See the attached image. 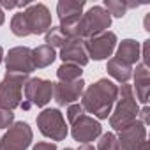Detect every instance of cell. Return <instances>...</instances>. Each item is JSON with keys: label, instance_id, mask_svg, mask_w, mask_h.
Returning <instances> with one entry per match:
<instances>
[{"label": "cell", "instance_id": "1", "mask_svg": "<svg viewBox=\"0 0 150 150\" xmlns=\"http://www.w3.org/2000/svg\"><path fill=\"white\" fill-rule=\"evenodd\" d=\"M117 97H118V87L111 80L101 78L83 90L81 106L85 111H88L94 117L103 120V118H108L111 115V110L117 103Z\"/></svg>", "mask_w": 150, "mask_h": 150}, {"label": "cell", "instance_id": "2", "mask_svg": "<svg viewBox=\"0 0 150 150\" xmlns=\"http://www.w3.org/2000/svg\"><path fill=\"white\" fill-rule=\"evenodd\" d=\"M138 115H139V106H138V101L134 97L132 87L127 83H122V87L118 88L115 111L110 115V125L115 131H122L124 127L136 122Z\"/></svg>", "mask_w": 150, "mask_h": 150}, {"label": "cell", "instance_id": "3", "mask_svg": "<svg viewBox=\"0 0 150 150\" xmlns=\"http://www.w3.org/2000/svg\"><path fill=\"white\" fill-rule=\"evenodd\" d=\"M25 97L20 108L28 111L32 108H44L53 97V81L44 78H28L23 87Z\"/></svg>", "mask_w": 150, "mask_h": 150}, {"label": "cell", "instance_id": "4", "mask_svg": "<svg viewBox=\"0 0 150 150\" xmlns=\"http://www.w3.org/2000/svg\"><path fill=\"white\" fill-rule=\"evenodd\" d=\"M27 74H16V72H6V76L0 81V108L4 110H16L21 104V92L27 83Z\"/></svg>", "mask_w": 150, "mask_h": 150}, {"label": "cell", "instance_id": "5", "mask_svg": "<svg viewBox=\"0 0 150 150\" xmlns=\"http://www.w3.org/2000/svg\"><path fill=\"white\" fill-rule=\"evenodd\" d=\"M37 127L41 131L42 136L46 138H51V141H62L65 139L67 136V124H65V118L62 115V111L58 108H48V110H42L37 118Z\"/></svg>", "mask_w": 150, "mask_h": 150}, {"label": "cell", "instance_id": "6", "mask_svg": "<svg viewBox=\"0 0 150 150\" xmlns=\"http://www.w3.org/2000/svg\"><path fill=\"white\" fill-rule=\"evenodd\" d=\"M111 25V16L103 6H94L80 18V34L81 39L94 37L101 32H106Z\"/></svg>", "mask_w": 150, "mask_h": 150}, {"label": "cell", "instance_id": "7", "mask_svg": "<svg viewBox=\"0 0 150 150\" xmlns=\"http://www.w3.org/2000/svg\"><path fill=\"white\" fill-rule=\"evenodd\" d=\"M32 127L27 122H14L0 138V150H27L32 145Z\"/></svg>", "mask_w": 150, "mask_h": 150}, {"label": "cell", "instance_id": "8", "mask_svg": "<svg viewBox=\"0 0 150 150\" xmlns=\"http://www.w3.org/2000/svg\"><path fill=\"white\" fill-rule=\"evenodd\" d=\"M21 13L30 35H42L51 28V14L44 4H30Z\"/></svg>", "mask_w": 150, "mask_h": 150}, {"label": "cell", "instance_id": "9", "mask_svg": "<svg viewBox=\"0 0 150 150\" xmlns=\"http://www.w3.org/2000/svg\"><path fill=\"white\" fill-rule=\"evenodd\" d=\"M83 44H85L88 58L104 60V58L111 57V53L117 48V34L106 30V32H101V34H97L94 37L83 39Z\"/></svg>", "mask_w": 150, "mask_h": 150}, {"label": "cell", "instance_id": "10", "mask_svg": "<svg viewBox=\"0 0 150 150\" xmlns=\"http://www.w3.org/2000/svg\"><path fill=\"white\" fill-rule=\"evenodd\" d=\"M6 58V69L7 72H16V74H28L35 69L34 58H32V48L28 46H16L7 51Z\"/></svg>", "mask_w": 150, "mask_h": 150}, {"label": "cell", "instance_id": "11", "mask_svg": "<svg viewBox=\"0 0 150 150\" xmlns=\"http://www.w3.org/2000/svg\"><path fill=\"white\" fill-rule=\"evenodd\" d=\"M72 127H71V134H72V138L76 139L78 143H90V141H96L99 136H101V132H103V127H101V124L94 118V117H90V115H81L78 120H74L72 124H71Z\"/></svg>", "mask_w": 150, "mask_h": 150}, {"label": "cell", "instance_id": "12", "mask_svg": "<svg viewBox=\"0 0 150 150\" xmlns=\"http://www.w3.org/2000/svg\"><path fill=\"white\" fill-rule=\"evenodd\" d=\"M83 90H85L83 78L76 81H69V83L57 81L53 83V99L58 106H69V104H74L78 99H81Z\"/></svg>", "mask_w": 150, "mask_h": 150}, {"label": "cell", "instance_id": "13", "mask_svg": "<svg viewBox=\"0 0 150 150\" xmlns=\"http://www.w3.org/2000/svg\"><path fill=\"white\" fill-rule=\"evenodd\" d=\"M143 141H146V127L139 118L131 125L124 127L122 131H118L117 136L118 150H138Z\"/></svg>", "mask_w": 150, "mask_h": 150}, {"label": "cell", "instance_id": "14", "mask_svg": "<svg viewBox=\"0 0 150 150\" xmlns=\"http://www.w3.org/2000/svg\"><path fill=\"white\" fill-rule=\"evenodd\" d=\"M60 58L64 64H74L80 67H85L90 62L85 44H83V39H69L60 48Z\"/></svg>", "mask_w": 150, "mask_h": 150}, {"label": "cell", "instance_id": "15", "mask_svg": "<svg viewBox=\"0 0 150 150\" xmlns=\"http://www.w3.org/2000/svg\"><path fill=\"white\" fill-rule=\"evenodd\" d=\"M85 0H60L57 4V14L60 20V25H69L78 21L83 14Z\"/></svg>", "mask_w": 150, "mask_h": 150}, {"label": "cell", "instance_id": "16", "mask_svg": "<svg viewBox=\"0 0 150 150\" xmlns=\"http://www.w3.org/2000/svg\"><path fill=\"white\" fill-rule=\"evenodd\" d=\"M134 76V87H136V99L143 104L148 103V88H150V72L148 67H145L141 62L136 64V69H132Z\"/></svg>", "mask_w": 150, "mask_h": 150}, {"label": "cell", "instance_id": "17", "mask_svg": "<svg viewBox=\"0 0 150 150\" xmlns=\"http://www.w3.org/2000/svg\"><path fill=\"white\" fill-rule=\"evenodd\" d=\"M141 57V48H139V42L134 41V39H124L120 44H118V50H117V58L129 64V65H134L138 64Z\"/></svg>", "mask_w": 150, "mask_h": 150}, {"label": "cell", "instance_id": "18", "mask_svg": "<svg viewBox=\"0 0 150 150\" xmlns=\"http://www.w3.org/2000/svg\"><path fill=\"white\" fill-rule=\"evenodd\" d=\"M108 74L111 78H115L118 83H127L131 78H132V65L118 60L117 57L110 58L108 60V67H106Z\"/></svg>", "mask_w": 150, "mask_h": 150}, {"label": "cell", "instance_id": "19", "mask_svg": "<svg viewBox=\"0 0 150 150\" xmlns=\"http://www.w3.org/2000/svg\"><path fill=\"white\" fill-rule=\"evenodd\" d=\"M32 58H34V65L35 69H44L48 65H51L57 58V53L51 46L48 44H41L37 48L32 50Z\"/></svg>", "mask_w": 150, "mask_h": 150}, {"label": "cell", "instance_id": "20", "mask_svg": "<svg viewBox=\"0 0 150 150\" xmlns=\"http://www.w3.org/2000/svg\"><path fill=\"white\" fill-rule=\"evenodd\" d=\"M103 7L108 11L110 16L124 18L127 14V9H136V7H139V4H136V2H124V0H104Z\"/></svg>", "mask_w": 150, "mask_h": 150}, {"label": "cell", "instance_id": "21", "mask_svg": "<svg viewBox=\"0 0 150 150\" xmlns=\"http://www.w3.org/2000/svg\"><path fill=\"white\" fill-rule=\"evenodd\" d=\"M81 74H83L81 67L80 65H74V64H62L57 69V78H58V81H64V83L80 80Z\"/></svg>", "mask_w": 150, "mask_h": 150}, {"label": "cell", "instance_id": "22", "mask_svg": "<svg viewBox=\"0 0 150 150\" xmlns=\"http://www.w3.org/2000/svg\"><path fill=\"white\" fill-rule=\"evenodd\" d=\"M44 35H46V44H48V46H51L53 50H55V48H62V46L69 41V39L60 32V28H58V27H51Z\"/></svg>", "mask_w": 150, "mask_h": 150}, {"label": "cell", "instance_id": "23", "mask_svg": "<svg viewBox=\"0 0 150 150\" xmlns=\"http://www.w3.org/2000/svg\"><path fill=\"white\" fill-rule=\"evenodd\" d=\"M11 32L18 37H27L30 35L28 30H27V25H25V20H23V13H16L11 20Z\"/></svg>", "mask_w": 150, "mask_h": 150}, {"label": "cell", "instance_id": "24", "mask_svg": "<svg viewBox=\"0 0 150 150\" xmlns=\"http://www.w3.org/2000/svg\"><path fill=\"white\" fill-rule=\"evenodd\" d=\"M96 150H118L117 134L115 132H104V134H101V139H99Z\"/></svg>", "mask_w": 150, "mask_h": 150}, {"label": "cell", "instance_id": "25", "mask_svg": "<svg viewBox=\"0 0 150 150\" xmlns=\"http://www.w3.org/2000/svg\"><path fill=\"white\" fill-rule=\"evenodd\" d=\"M14 124V113L11 110L0 108V129H9Z\"/></svg>", "mask_w": 150, "mask_h": 150}, {"label": "cell", "instance_id": "26", "mask_svg": "<svg viewBox=\"0 0 150 150\" xmlns=\"http://www.w3.org/2000/svg\"><path fill=\"white\" fill-rule=\"evenodd\" d=\"M83 113H85V110H83V106L78 104V103H74V104H69V106H67V120H69L71 124H72L74 120H78Z\"/></svg>", "mask_w": 150, "mask_h": 150}, {"label": "cell", "instance_id": "27", "mask_svg": "<svg viewBox=\"0 0 150 150\" xmlns=\"http://www.w3.org/2000/svg\"><path fill=\"white\" fill-rule=\"evenodd\" d=\"M148 50H150V41L146 39V41L143 42V53H141V57H139V58H143V62H141V64H143L145 67H148V64H150V57H148V53H150V51H148Z\"/></svg>", "mask_w": 150, "mask_h": 150}, {"label": "cell", "instance_id": "28", "mask_svg": "<svg viewBox=\"0 0 150 150\" xmlns=\"http://www.w3.org/2000/svg\"><path fill=\"white\" fill-rule=\"evenodd\" d=\"M32 150H57V143H50V141H39L37 145H34Z\"/></svg>", "mask_w": 150, "mask_h": 150}, {"label": "cell", "instance_id": "29", "mask_svg": "<svg viewBox=\"0 0 150 150\" xmlns=\"http://www.w3.org/2000/svg\"><path fill=\"white\" fill-rule=\"evenodd\" d=\"M148 113H150V108H148V106H145V108L139 111V115H138V117H141V122H143L145 125L148 124Z\"/></svg>", "mask_w": 150, "mask_h": 150}, {"label": "cell", "instance_id": "30", "mask_svg": "<svg viewBox=\"0 0 150 150\" xmlns=\"http://www.w3.org/2000/svg\"><path fill=\"white\" fill-rule=\"evenodd\" d=\"M78 150H96V148H94L90 143H83V145H80V146H78Z\"/></svg>", "mask_w": 150, "mask_h": 150}, {"label": "cell", "instance_id": "31", "mask_svg": "<svg viewBox=\"0 0 150 150\" xmlns=\"http://www.w3.org/2000/svg\"><path fill=\"white\" fill-rule=\"evenodd\" d=\"M4 21H6V14H4V11H2V7H0V27L4 25Z\"/></svg>", "mask_w": 150, "mask_h": 150}, {"label": "cell", "instance_id": "32", "mask_svg": "<svg viewBox=\"0 0 150 150\" xmlns=\"http://www.w3.org/2000/svg\"><path fill=\"white\" fill-rule=\"evenodd\" d=\"M138 150H150V148H148V141H143V143L139 145V148H138Z\"/></svg>", "mask_w": 150, "mask_h": 150}, {"label": "cell", "instance_id": "33", "mask_svg": "<svg viewBox=\"0 0 150 150\" xmlns=\"http://www.w3.org/2000/svg\"><path fill=\"white\" fill-rule=\"evenodd\" d=\"M2 60H4V48L0 46V64H2Z\"/></svg>", "mask_w": 150, "mask_h": 150}, {"label": "cell", "instance_id": "34", "mask_svg": "<svg viewBox=\"0 0 150 150\" xmlns=\"http://www.w3.org/2000/svg\"><path fill=\"white\" fill-rule=\"evenodd\" d=\"M64 150H74V148H69V146H67V148H64Z\"/></svg>", "mask_w": 150, "mask_h": 150}]
</instances>
